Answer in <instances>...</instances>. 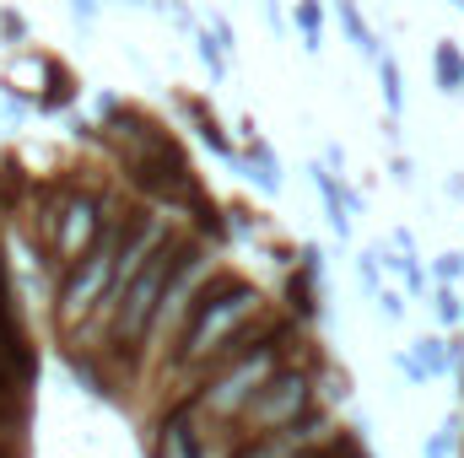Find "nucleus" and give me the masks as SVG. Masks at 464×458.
I'll return each mask as SVG.
<instances>
[{
    "instance_id": "obj_6",
    "label": "nucleus",
    "mask_w": 464,
    "mask_h": 458,
    "mask_svg": "<svg viewBox=\"0 0 464 458\" xmlns=\"http://www.w3.org/2000/svg\"><path fill=\"white\" fill-rule=\"evenodd\" d=\"M217 275H222V264L200 248V253L168 281V291H162V302H157V319H151V335H146V350H168V356H173V345L189 329V319H195V308H200V297H206V286H211Z\"/></svg>"
},
{
    "instance_id": "obj_29",
    "label": "nucleus",
    "mask_w": 464,
    "mask_h": 458,
    "mask_svg": "<svg viewBox=\"0 0 464 458\" xmlns=\"http://www.w3.org/2000/svg\"><path fill=\"white\" fill-rule=\"evenodd\" d=\"M103 5H130V0H103Z\"/></svg>"
},
{
    "instance_id": "obj_23",
    "label": "nucleus",
    "mask_w": 464,
    "mask_h": 458,
    "mask_svg": "<svg viewBox=\"0 0 464 458\" xmlns=\"http://www.w3.org/2000/svg\"><path fill=\"white\" fill-rule=\"evenodd\" d=\"M372 302H378V319H383V324H405V291L383 286V291H378Z\"/></svg>"
},
{
    "instance_id": "obj_10",
    "label": "nucleus",
    "mask_w": 464,
    "mask_h": 458,
    "mask_svg": "<svg viewBox=\"0 0 464 458\" xmlns=\"http://www.w3.org/2000/svg\"><path fill=\"white\" fill-rule=\"evenodd\" d=\"M411 350L421 356V367H427L432 377L464 372V350H459V340H454V335H449V340H443V335H421V340L411 345Z\"/></svg>"
},
{
    "instance_id": "obj_19",
    "label": "nucleus",
    "mask_w": 464,
    "mask_h": 458,
    "mask_svg": "<svg viewBox=\"0 0 464 458\" xmlns=\"http://www.w3.org/2000/svg\"><path fill=\"white\" fill-rule=\"evenodd\" d=\"M432 319H438L443 329L464 324V297L454 291V286H438V291H432Z\"/></svg>"
},
{
    "instance_id": "obj_8",
    "label": "nucleus",
    "mask_w": 464,
    "mask_h": 458,
    "mask_svg": "<svg viewBox=\"0 0 464 458\" xmlns=\"http://www.w3.org/2000/svg\"><path fill=\"white\" fill-rule=\"evenodd\" d=\"M173 103H179V109L189 114V124H195V135H200V140H206V146H211V151H217V157L227 162L232 173H248V157H243V151H237V146L227 140V129H222V119L211 114V109H206V98H189V92H179Z\"/></svg>"
},
{
    "instance_id": "obj_13",
    "label": "nucleus",
    "mask_w": 464,
    "mask_h": 458,
    "mask_svg": "<svg viewBox=\"0 0 464 458\" xmlns=\"http://www.w3.org/2000/svg\"><path fill=\"white\" fill-rule=\"evenodd\" d=\"M243 157H248V178H254L265 195H276V189H281V162H276V151L254 135V140H243Z\"/></svg>"
},
{
    "instance_id": "obj_9",
    "label": "nucleus",
    "mask_w": 464,
    "mask_h": 458,
    "mask_svg": "<svg viewBox=\"0 0 464 458\" xmlns=\"http://www.w3.org/2000/svg\"><path fill=\"white\" fill-rule=\"evenodd\" d=\"M308 178H314V189H319V200H324V222H330V232H335V237H351L356 195L341 184V173H335L330 162H314V167H308Z\"/></svg>"
},
{
    "instance_id": "obj_24",
    "label": "nucleus",
    "mask_w": 464,
    "mask_h": 458,
    "mask_svg": "<svg viewBox=\"0 0 464 458\" xmlns=\"http://www.w3.org/2000/svg\"><path fill=\"white\" fill-rule=\"evenodd\" d=\"M459 275H464V253H438V259H432V281H438V286H454Z\"/></svg>"
},
{
    "instance_id": "obj_21",
    "label": "nucleus",
    "mask_w": 464,
    "mask_h": 458,
    "mask_svg": "<svg viewBox=\"0 0 464 458\" xmlns=\"http://www.w3.org/2000/svg\"><path fill=\"white\" fill-rule=\"evenodd\" d=\"M454 443H459V415H443V426L427 437L421 458H454Z\"/></svg>"
},
{
    "instance_id": "obj_27",
    "label": "nucleus",
    "mask_w": 464,
    "mask_h": 458,
    "mask_svg": "<svg viewBox=\"0 0 464 458\" xmlns=\"http://www.w3.org/2000/svg\"><path fill=\"white\" fill-rule=\"evenodd\" d=\"M65 5H71L76 27H92V16H98V0H65Z\"/></svg>"
},
{
    "instance_id": "obj_5",
    "label": "nucleus",
    "mask_w": 464,
    "mask_h": 458,
    "mask_svg": "<svg viewBox=\"0 0 464 458\" xmlns=\"http://www.w3.org/2000/svg\"><path fill=\"white\" fill-rule=\"evenodd\" d=\"M319 377H324V367L314 372V367H303V361H286V367L259 388V399L243 410V421H237L232 432H237L243 443H254V437H270V432L303 421L308 410L324 405V399H319Z\"/></svg>"
},
{
    "instance_id": "obj_26",
    "label": "nucleus",
    "mask_w": 464,
    "mask_h": 458,
    "mask_svg": "<svg viewBox=\"0 0 464 458\" xmlns=\"http://www.w3.org/2000/svg\"><path fill=\"white\" fill-rule=\"evenodd\" d=\"M227 227H237L243 237H254V211H248V205H232V211H227Z\"/></svg>"
},
{
    "instance_id": "obj_7",
    "label": "nucleus",
    "mask_w": 464,
    "mask_h": 458,
    "mask_svg": "<svg viewBox=\"0 0 464 458\" xmlns=\"http://www.w3.org/2000/svg\"><path fill=\"white\" fill-rule=\"evenodd\" d=\"M103 227H109V216H103V200H98V195H71V200L60 205V222L49 232V253H54L60 275H65L71 264H82V259L98 248Z\"/></svg>"
},
{
    "instance_id": "obj_20",
    "label": "nucleus",
    "mask_w": 464,
    "mask_h": 458,
    "mask_svg": "<svg viewBox=\"0 0 464 458\" xmlns=\"http://www.w3.org/2000/svg\"><path fill=\"white\" fill-rule=\"evenodd\" d=\"M356 281H362L372 297L383 291V248H362V253H356Z\"/></svg>"
},
{
    "instance_id": "obj_11",
    "label": "nucleus",
    "mask_w": 464,
    "mask_h": 458,
    "mask_svg": "<svg viewBox=\"0 0 464 458\" xmlns=\"http://www.w3.org/2000/svg\"><path fill=\"white\" fill-rule=\"evenodd\" d=\"M432 76H438V92L443 98H464V49L454 38L432 43Z\"/></svg>"
},
{
    "instance_id": "obj_3",
    "label": "nucleus",
    "mask_w": 464,
    "mask_h": 458,
    "mask_svg": "<svg viewBox=\"0 0 464 458\" xmlns=\"http://www.w3.org/2000/svg\"><path fill=\"white\" fill-rule=\"evenodd\" d=\"M303 340L292 345H265V350H248V356H237V361H227L222 372H211L195 394H189V405H195V415L200 421H211V426H237L243 421V410L259 399V388L286 367V356L297 350Z\"/></svg>"
},
{
    "instance_id": "obj_2",
    "label": "nucleus",
    "mask_w": 464,
    "mask_h": 458,
    "mask_svg": "<svg viewBox=\"0 0 464 458\" xmlns=\"http://www.w3.org/2000/svg\"><path fill=\"white\" fill-rule=\"evenodd\" d=\"M130 227H135L130 211H109V227L98 237V248H92L82 264H71V270L60 275V297H54V324H60V329L82 335V329L98 319V308H103L109 291H114V259H119V243L130 237Z\"/></svg>"
},
{
    "instance_id": "obj_25",
    "label": "nucleus",
    "mask_w": 464,
    "mask_h": 458,
    "mask_svg": "<svg viewBox=\"0 0 464 458\" xmlns=\"http://www.w3.org/2000/svg\"><path fill=\"white\" fill-rule=\"evenodd\" d=\"M0 38H5V43H22V38H27V22H22V11L0 5Z\"/></svg>"
},
{
    "instance_id": "obj_16",
    "label": "nucleus",
    "mask_w": 464,
    "mask_h": 458,
    "mask_svg": "<svg viewBox=\"0 0 464 458\" xmlns=\"http://www.w3.org/2000/svg\"><path fill=\"white\" fill-rule=\"evenodd\" d=\"M44 76H49V81H44V109H49V114L71 109V103H76V81H71V71L49 60V65H44Z\"/></svg>"
},
{
    "instance_id": "obj_18",
    "label": "nucleus",
    "mask_w": 464,
    "mask_h": 458,
    "mask_svg": "<svg viewBox=\"0 0 464 458\" xmlns=\"http://www.w3.org/2000/svg\"><path fill=\"white\" fill-rule=\"evenodd\" d=\"M378 87H383V109H389V119L405 114V81H400V65L383 54L378 60Z\"/></svg>"
},
{
    "instance_id": "obj_28",
    "label": "nucleus",
    "mask_w": 464,
    "mask_h": 458,
    "mask_svg": "<svg viewBox=\"0 0 464 458\" xmlns=\"http://www.w3.org/2000/svg\"><path fill=\"white\" fill-rule=\"evenodd\" d=\"M211 33L222 38V49L232 54V43H237V33H232V22H227V16H217V22H211Z\"/></svg>"
},
{
    "instance_id": "obj_22",
    "label": "nucleus",
    "mask_w": 464,
    "mask_h": 458,
    "mask_svg": "<svg viewBox=\"0 0 464 458\" xmlns=\"http://www.w3.org/2000/svg\"><path fill=\"white\" fill-rule=\"evenodd\" d=\"M389 361H394V372H400L405 383H416V388H421V383H432V372L421 367V356H416V350H394Z\"/></svg>"
},
{
    "instance_id": "obj_4",
    "label": "nucleus",
    "mask_w": 464,
    "mask_h": 458,
    "mask_svg": "<svg viewBox=\"0 0 464 458\" xmlns=\"http://www.w3.org/2000/svg\"><path fill=\"white\" fill-rule=\"evenodd\" d=\"M200 253V243L195 237H173L140 275H135V286L124 291V302H119V319H114V350L119 361H135L140 356V345L151 335V319H157V302H162V291H168V281L189 264Z\"/></svg>"
},
{
    "instance_id": "obj_14",
    "label": "nucleus",
    "mask_w": 464,
    "mask_h": 458,
    "mask_svg": "<svg viewBox=\"0 0 464 458\" xmlns=\"http://www.w3.org/2000/svg\"><path fill=\"white\" fill-rule=\"evenodd\" d=\"M319 281L308 275V270H292L286 275V302H292V313L297 319H314V313H324V291H314Z\"/></svg>"
},
{
    "instance_id": "obj_1",
    "label": "nucleus",
    "mask_w": 464,
    "mask_h": 458,
    "mask_svg": "<svg viewBox=\"0 0 464 458\" xmlns=\"http://www.w3.org/2000/svg\"><path fill=\"white\" fill-rule=\"evenodd\" d=\"M265 313V297H259V286H248V281H237V275H217L211 286H206V297H200V308H195V319H189V329L179 335L173 345V372L179 377H211V367H217V356L227 350V340L248 324V319H259Z\"/></svg>"
},
{
    "instance_id": "obj_17",
    "label": "nucleus",
    "mask_w": 464,
    "mask_h": 458,
    "mask_svg": "<svg viewBox=\"0 0 464 458\" xmlns=\"http://www.w3.org/2000/svg\"><path fill=\"white\" fill-rule=\"evenodd\" d=\"M189 43H195V54L206 60L211 81H227V49H222V38H217L211 27H195V33H189Z\"/></svg>"
},
{
    "instance_id": "obj_12",
    "label": "nucleus",
    "mask_w": 464,
    "mask_h": 458,
    "mask_svg": "<svg viewBox=\"0 0 464 458\" xmlns=\"http://www.w3.org/2000/svg\"><path fill=\"white\" fill-rule=\"evenodd\" d=\"M335 11H341V27H346V38H351V49L362 54V60H383V43H378V33L362 22V11H356V0H335Z\"/></svg>"
},
{
    "instance_id": "obj_30",
    "label": "nucleus",
    "mask_w": 464,
    "mask_h": 458,
    "mask_svg": "<svg viewBox=\"0 0 464 458\" xmlns=\"http://www.w3.org/2000/svg\"><path fill=\"white\" fill-rule=\"evenodd\" d=\"M449 5H459V11H464V0H449Z\"/></svg>"
},
{
    "instance_id": "obj_15",
    "label": "nucleus",
    "mask_w": 464,
    "mask_h": 458,
    "mask_svg": "<svg viewBox=\"0 0 464 458\" xmlns=\"http://www.w3.org/2000/svg\"><path fill=\"white\" fill-rule=\"evenodd\" d=\"M292 22H297V33H303V49L319 54V43H324V5H319V0H297V5H292Z\"/></svg>"
}]
</instances>
